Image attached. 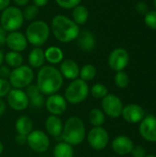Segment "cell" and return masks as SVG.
Masks as SVG:
<instances>
[{
    "label": "cell",
    "instance_id": "obj_1",
    "mask_svg": "<svg viewBox=\"0 0 156 157\" xmlns=\"http://www.w3.org/2000/svg\"><path fill=\"white\" fill-rule=\"evenodd\" d=\"M63 84V77L58 68L53 65H43L37 76V86L45 96L56 94Z\"/></svg>",
    "mask_w": 156,
    "mask_h": 157
},
{
    "label": "cell",
    "instance_id": "obj_2",
    "mask_svg": "<svg viewBox=\"0 0 156 157\" xmlns=\"http://www.w3.org/2000/svg\"><path fill=\"white\" fill-rule=\"evenodd\" d=\"M51 29L56 40L64 43L76 40L80 33L79 26L73 19L63 15H57L52 18Z\"/></svg>",
    "mask_w": 156,
    "mask_h": 157
},
{
    "label": "cell",
    "instance_id": "obj_3",
    "mask_svg": "<svg viewBox=\"0 0 156 157\" xmlns=\"http://www.w3.org/2000/svg\"><path fill=\"white\" fill-rule=\"evenodd\" d=\"M61 135L63 142L72 146L81 144L86 136V130L84 121L79 117H70L63 124Z\"/></svg>",
    "mask_w": 156,
    "mask_h": 157
},
{
    "label": "cell",
    "instance_id": "obj_4",
    "mask_svg": "<svg viewBox=\"0 0 156 157\" xmlns=\"http://www.w3.org/2000/svg\"><path fill=\"white\" fill-rule=\"evenodd\" d=\"M51 28L43 20L32 21L26 29L25 36L28 42L35 47L42 46L50 37Z\"/></svg>",
    "mask_w": 156,
    "mask_h": 157
},
{
    "label": "cell",
    "instance_id": "obj_5",
    "mask_svg": "<svg viewBox=\"0 0 156 157\" xmlns=\"http://www.w3.org/2000/svg\"><path fill=\"white\" fill-rule=\"evenodd\" d=\"M90 93L87 82L76 78L72 80L64 92V98L70 104H80L84 102Z\"/></svg>",
    "mask_w": 156,
    "mask_h": 157
},
{
    "label": "cell",
    "instance_id": "obj_6",
    "mask_svg": "<svg viewBox=\"0 0 156 157\" xmlns=\"http://www.w3.org/2000/svg\"><path fill=\"white\" fill-rule=\"evenodd\" d=\"M23 12L17 6H8L2 11L0 24L6 32L17 31L23 26Z\"/></svg>",
    "mask_w": 156,
    "mask_h": 157
},
{
    "label": "cell",
    "instance_id": "obj_7",
    "mask_svg": "<svg viewBox=\"0 0 156 157\" xmlns=\"http://www.w3.org/2000/svg\"><path fill=\"white\" fill-rule=\"evenodd\" d=\"M34 79V72L29 65H20L11 70L8 81L13 88L24 89L31 85Z\"/></svg>",
    "mask_w": 156,
    "mask_h": 157
},
{
    "label": "cell",
    "instance_id": "obj_8",
    "mask_svg": "<svg viewBox=\"0 0 156 157\" xmlns=\"http://www.w3.org/2000/svg\"><path fill=\"white\" fill-rule=\"evenodd\" d=\"M87 142L91 148L97 151L104 150L109 143V135L108 131L101 127H93L88 133Z\"/></svg>",
    "mask_w": 156,
    "mask_h": 157
},
{
    "label": "cell",
    "instance_id": "obj_9",
    "mask_svg": "<svg viewBox=\"0 0 156 157\" xmlns=\"http://www.w3.org/2000/svg\"><path fill=\"white\" fill-rule=\"evenodd\" d=\"M27 144L32 151L42 154L50 147V138L43 131H32L27 137Z\"/></svg>",
    "mask_w": 156,
    "mask_h": 157
},
{
    "label": "cell",
    "instance_id": "obj_10",
    "mask_svg": "<svg viewBox=\"0 0 156 157\" xmlns=\"http://www.w3.org/2000/svg\"><path fill=\"white\" fill-rule=\"evenodd\" d=\"M101 107L105 115L108 116L109 118L116 119L121 116L124 106L121 99L118 96L114 94H108L104 98H102Z\"/></svg>",
    "mask_w": 156,
    "mask_h": 157
},
{
    "label": "cell",
    "instance_id": "obj_11",
    "mask_svg": "<svg viewBox=\"0 0 156 157\" xmlns=\"http://www.w3.org/2000/svg\"><path fill=\"white\" fill-rule=\"evenodd\" d=\"M6 100L8 106L16 111L25 110L29 106V97L23 89L12 88L6 96Z\"/></svg>",
    "mask_w": 156,
    "mask_h": 157
},
{
    "label": "cell",
    "instance_id": "obj_12",
    "mask_svg": "<svg viewBox=\"0 0 156 157\" xmlns=\"http://www.w3.org/2000/svg\"><path fill=\"white\" fill-rule=\"evenodd\" d=\"M130 62V54L124 48H117L114 49L108 59V63L109 67L116 71H124V69L128 66Z\"/></svg>",
    "mask_w": 156,
    "mask_h": 157
},
{
    "label": "cell",
    "instance_id": "obj_13",
    "mask_svg": "<svg viewBox=\"0 0 156 157\" xmlns=\"http://www.w3.org/2000/svg\"><path fill=\"white\" fill-rule=\"evenodd\" d=\"M45 107L51 115L61 116L67 109V101L64 97L59 94H53L48 97L45 100Z\"/></svg>",
    "mask_w": 156,
    "mask_h": 157
},
{
    "label": "cell",
    "instance_id": "obj_14",
    "mask_svg": "<svg viewBox=\"0 0 156 157\" xmlns=\"http://www.w3.org/2000/svg\"><path fill=\"white\" fill-rule=\"evenodd\" d=\"M139 132L147 142L156 143V117L149 115L140 122Z\"/></svg>",
    "mask_w": 156,
    "mask_h": 157
},
{
    "label": "cell",
    "instance_id": "obj_15",
    "mask_svg": "<svg viewBox=\"0 0 156 157\" xmlns=\"http://www.w3.org/2000/svg\"><path fill=\"white\" fill-rule=\"evenodd\" d=\"M28 40L25 36V34L17 31L9 32L8 35H6V45L13 52H21L25 51L28 47Z\"/></svg>",
    "mask_w": 156,
    "mask_h": 157
},
{
    "label": "cell",
    "instance_id": "obj_16",
    "mask_svg": "<svg viewBox=\"0 0 156 157\" xmlns=\"http://www.w3.org/2000/svg\"><path fill=\"white\" fill-rule=\"evenodd\" d=\"M121 116L125 121L131 124L140 123L145 117L143 109L137 104H129L123 107Z\"/></svg>",
    "mask_w": 156,
    "mask_h": 157
},
{
    "label": "cell",
    "instance_id": "obj_17",
    "mask_svg": "<svg viewBox=\"0 0 156 157\" xmlns=\"http://www.w3.org/2000/svg\"><path fill=\"white\" fill-rule=\"evenodd\" d=\"M111 147L116 154L120 155H126L131 153L134 144L130 137L125 135H120L112 141Z\"/></svg>",
    "mask_w": 156,
    "mask_h": 157
},
{
    "label": "cell",
    "instance_id": "obj_18",
    "mask_svg": "<svg viewBox=\"0 0 156 157\" xmlns=\"http://www.w3.org/2000/svg\"><path fill=\"white\" fill-rule=\"evenodd\" d=\"M59 70L63 77L69 79V80H74L78 78L79 73H80V67L78 63L72 59L63 60Z\"/></svg>",
    "mask_w": 156,
    "mask_h": 157
},
{
    "label": "cell",
    "instance_id": "obj_19",
    "mask_svg": "<svg viewBox=\"0 0 156 157\" xmlns=\"http://www.w3.org/2000/svg\"><path fill=\"white\" fill-rule=\"evenodd\" d=\"M76 40L78 47L84 52H91L96 46V37L90 30L80 31Z\"/></svg>",
    "mask_w": 156,
    "mask_h": 157
},
{
    "label": "cell",
    "instance_id": "obj_20",
    "mask_svg": "<svg viewBox=\"0 0 156 157\" xmlns=\"http://www.w3.org/2000/svg\"><path fill=\"white\" fill-rule=\"evenodd\" d=\"M26 94L29 97V104H31L32 107L36 109L42 108L45 104V98L44 95L40 91L37 85H29L28 87H26Z\"/></svg>",
    "mask_w": 156,
    "mask_h": 157
},
{
    "label": "cell",
    "instance_id": "obj_21",
    "mask_svg": "<svg viewBox=\"0 0 156 157\" xmlns=\"http://www.w3.org/2000/svg\"><path fill=\"white\" fill-rule=\"evenodd\" d=\"M63 123L59 116L50 115L45 121V129L52 137H58L62 134Z\"/></svg>",
    "mask_w": 156,
    "mask_h": 157
},
{
    "label": "cell",
    "instance_id": "obj_22",
    "mask_svg": "<svg viewBox=\"0 0 156 157\" xmlns=\"http://www.w3.org/2000/svg\"><path fill=\"white\" fill-rule=\"evenodd\" d=\"M45 61L44 51L40 47H35L28 55V62L31 68H41Z\"/></svg>",
    "mask_w": 156,
    "mask_h": 157
},
{
    "label": "cell",
    "instance_id": "obj_23",
    "mask_svg": "<svg viewBox=\"0 0 156 157\" xmlns=\"http://www.w3.org/2000/svg\"><path fill=\"white\" fill-rule=\"evenodd\" d=\"M15 129L17 134L28 136L33 131L32 120L26 115H22L18 117L15 122Z\"/></svg>",
    "mask_w": 156,
    "mask_h": 157
},
{
    "label": "cell",
    "instance_id": "obj_24",
    "mask_svg": "<svg viewBox=\"0 0 156 157\" xmlns=\"http://www.w3.org/2000/svg\"><path fill=\"white\" fill-rule=\"evenodd\" d=\"M45 60L51 64H58L63 60V52L57 46H51L44 51Z\"/></svg>",
    "mask_w": 156,
    "mask_h": 157
},
{
    "label": "cell",
    "instance_id": "obj_25",
    "mask_svg": "<svg viewBox=\"0 0 156 157\" xmlns=\"http://www.w3.org/2000/svg\"><path fill=\"white\" fill-rule=\"evenodd\" d=\"M72 17H73V20L78 26L84 25L89 17V10L86 6H83L80 4L74 8H73Z\"/></svg>",
    "mask_w": 156,
    "mask_h": 157
},
{
    "label": "cell",
    "instance_id": "obj_26",
    "mask_svg": "<svg viewBox=\"0 0 156 157\" xmlns=\"http://www.w3.org/2000/svg\"><path fill=\"white\" fill-rule=\"evenodd\" d=\"M74 148L65 142L57 144L53 148V157H74Z\"/></svg>",
    "mask_w": 156,
    "mask_h": 157
},
{
    "label": "cell",
    "instance_id": "obj_27",
    "mask_svg": "<svg viewBox=\"0 0 156 157\" xmlns=\"http://www.w3.org/2000/svg\"><path fill=\"white\" fill-rule=\"evenodd\" d=\"M4 61L6 63L7 66L12 68H17L23 64V56L20 52H8L4 56Z\"/></svg>",
    "mask_w": 156,
    "mask_h": 157
},
{
    "label": "cell",
    "instance_id": "obj_28",
    "mask_svg": "<svg viewBox=\"0 0 156 157\" xmlns=\"http://www.w3.org/2000/svg\"><path fill=\"white\" fill-rule=\"evenodd\" d=\"M89 122L93 127H101L106 121L105 113L102 111V109H92L88 115Z\"/></svg>",
    "mask_w": 156,
    "mask_h": 157
},
{
    "label": "cell",
    "instance_id": "obj_29",
    "mask_svg": "<svg viewBox=\"0 0 156 157\" xmlns=\"http://www.w3.org/2000/svg\"><path fill=\"white\" fill-rule=\"evenodd\" d=\"M97 75V69L93 64H86L82 68H80V73L79 76L80 79L89 82L92 81Z\"/></svg>",
    "mask_w": 156,
    "mask_h": 157
},
{
    "label": "cell",
    "instance_id": "obj_30",
    "mask_svg": "<svg viewBox=\"0 0 156 157\" xmlns=\"http://www.w3.org/2000/svg\"><path fill=\"white\" fill-rule=\"evenodd\" d=\"M90 94L94 98L102 99L108 94V90L105 85L101 83H97L90 88Z\"/></svg>",
    "mask_w": 156,
    "mask_h": 157
},
{
    "label": "cell",
    "instance_id": "obj_31",
    "mask_svg": "<svg viewBox=\"0 0 156 157\" xmlns=\"http://www.w3.org/2000/svg\"><path fill=\"white\" fill-rule=\"evenodd\" d=\"M115 84L119 88H126L129 86L130 83V78L129 75L126 72L124 71H119L115 75L114 78Z\"/></svg>",
    "mask_w": 156,
    "mask_h": 157
},
{
    "label": "cell",
    "instance_id": "obj_32",
    "mask_svg": "<svg viewBox=\"0 0 156 157\" xmlns=\"http://www.w3.org/2000/svg\"><path fill=\"white\" fill-rule=\"evenodd\" d=\"M39 7L37 6H35L34 4L32 5H28L24 11H23V17H24V19L26 20H34L37 16L39 15Z\"/></svg>",
    "mask_w": 156,
    "mask_h": 157
},
{
    "label": "cell",
    "instance_id": "obj_33",
    "mask_svg": "<svg viewBox=\"0 0 156 157\" xmlns=\"http://www.w3.org/2000/svg\"><path fill=\"white\" fill-rule=\"evenodd\" d=\"M144 22L147 27L156 30V10H149L144 15Z\"/></svg>",
    "mask_w": 156,
    "mask_h": 157
},
{
    "label": "cell",
    "instance_id": "obj_34",
    "mask_svg": "<svg viewBox=\"0 0 156 157\" xmlns=\"http://www.w3.org/2000/svg\"><path fill=\"white\" fill-rule=\"evenodd\" d=\"M57 5L63 9H73L80 5L82 0H55Z\"/></svg>",
    "mask_w": 156,
    "mask_h": 157
},
{
    "label": "cell",
    "instance_id": "obj_35",
    "mask_svg": "<svg viewBox=\"0 0 156 157\" xmlns=\"http://www.w3.org/2000/svg\"><path fill=\"white\" fill-rule=\"evenodd\" d=\"M11 89H12V86L8 79L0 78V98L6 97Z\"/></svg>",
    "mask_w": 156,
    "mask_h": 157
},
{
    "label": "cell",
    "instance_id": "obj_36",
    "mask_svg": "<svg viewBox=\"0 0 156 157\" xmlns=\"http://www.w3.org/2000/svg\"><path fill=\"white\" fill-rule=\"evenodd\" d=\"M135 9L136 11L140 14V15H145L148 11H149V7L148 5L143 2V1H140L136 4L135 6Z\"/></svg>",
    "mask_w": 156,
    "mask_h": 157
},
{
    "label": "cell",
    "instance_id": "obj_37",
    "mask_svg": "<svg viewBox=\"0 0 156 157\" xmlns=\"http://www.w3.org/2000/svg\"><path fill=\"white\" fill-rule=\"evenodd\" d=\"M131 154L133 157H144L146 155L145 149L143 146H140V145L134 146Z\"/></svg>",
    "mask_w": 156,
    "mask_h": 157
},
{
    "label": "cell",
    "instance_id": "obj_38",
    "mask_svg": "<svg viewBox=\"0 0 156 157\" xmlns=\"http://www.w3.org/2000/svg\"><path fill=\"white\" fill-rule=\"evenodd\" d=\"M11 74L10 67L7 65H0V78L8 79Z\"/></svg>",
    "mask_w": 156,
    "mask_h": 157
},
{
    "label": "cell",
    "instance_id": "obj_39",
    "mask_svg": "<svg viewBox=\"0 0 156 157\" xmlns=\"http://www.w3.org/2000/svg\"><path fill=\"white\" fill-rule=\"evenodd\" d=\"M27 137L28 136H26V135L17 134L15 138V141L18 145H25V144H27Z\"/></svg>",
    "mask_w": 156,
    "mask_h": 157
},
{
    "label": "cell",
    "instance_id": "obj_40",
    "mask_svg": "<svg viewBox=\"0 0 156 157\" xmlns=\"http://www.w3.org/2000/svg\"><path fill=\"white\" fill-rule=\"evenodd\" d=\"M6 31L0 26V47H3L6 45Z\"/></svg>",
    "mask_w": 156,
    "mask_h": 157
},
{
    "label": "cell",
    "instance_id": "obj_41",
    "mask_svg": "<svg viewBox=\"0 0 156 157\" xmlns=\"http://www.w3.org/2000/svg\"><path fill=\"white\" fill-rule=\"evenodd\" d=\"M9 4H10V0H0V11H3L6 7H8Z\"/></svg>",
    "mask_w": 156,
    "mask_h": 157
},
{
    "label": "cell",
    "instance_id": "obj_42",
    "mask_svg": "<svg viewBox=\"0 0 156 157\" xmlns=\"http://www.w3.org/2000/svg\"><path fill=\"white\" fill-rule=\"evenodd\" d=\"M33 1V4L35 6H37L38 7L40 6H44L48 4L49 0H32Z\"/></svg>",
    "mask_w": 156,
    "mask_h": 157
},
{
    "label": "cell",
    "instance_id": "obj_43",
    "mask_svg": "<svg viewBox=\"0 0 156 157\" xmlns=\"http://www.w3.org/2000/svg\"><path fill=\"white\" fill-rule=\"evenodd\" d=\"M13 2L18 6H28L29 0H13Z\"/></svg>",
    "mask_w": 156,
    "mask_h": 157
},
{
    "label": "cell",
    "instance_id": "obj_44",
    "mask_svg": "<svg viewBox=\"0 0 156 157\" xmlns=\"http://www.w3.org/2000/svg\"><path fill=\"white\" fill-rule=\"evenodd\" d=\"M6 103L4 102V100L2 98H0V117L5 113L6 111Z\"/></svg>",
    "mask_w": 156,
    "mask_h": 157
},
{
    "label": "cell",
    "instance_id": "obj_45",
    "mask_svg": "<svg viewBox=\"0 0 156 157\" xmlns=\"http://www.w3.org/2000/svg\"><path fill=\"white\" fill-rule=\"evenodd\" d=\"M4 53H3V52L0 50V65H2V63H3V62H4Z\"/></svg>",
    "mask_w": 156,
    "mask_h": 157
},
{
    "label": "cell",
    "instance_id": "obj_46",
    "mask_svg": "<svg viewBox=\"0 0 156 157\" xmlns=\"http://www.w3.org/2000/svg\"><path fill=\"white\" fill-rule=\"evenodd\" d=\"M3 152H4V144H3V143L0 141V155L3 154Z\"/></svg>",
    "mask_w": 156,
    "mask_h": 157
},
{
    "label": "cell",
    "instance_id": "obj_47",
    "mask_svg": "<svg viewBox=\"0 0 156 157\" xmlns=\"http://www.w3.org/2000/svg\"><path fill=\"white\" fill-rule=\"evenodd\" d=\"M144 157H156V155H147Z\"/></svg>",
    "mask_w": 156,
    "mask_h": 157
},
{
    "label": "cell",
    "instance_id": "obj_48",
    "mask_svg": "<svg viewBox=\"0 0 156 157\" xmlns=\"http://www.w3.org/2000/svg\"><path fill=\"white\" fill-rule=\"evenodd\" d=\"M154 7H155L156 10V0H154Z\"/></svg>",
    "mask_w": 156,
    "mask_h": 157
}]
</instances>
